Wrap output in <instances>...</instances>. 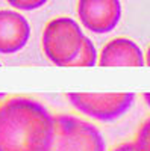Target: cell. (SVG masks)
Here are the masks:
<instances>
[{
	"label": "cell",
	"instance_id": "obj_12",
	"mask_svg": "<svg viewBox=\"0 0 150 151\" xmlns=\"http://www.w3.org/2000/svg\"><path fill=\"white\" fill-rule=\"evenodd\" d=\"M144 101H146L147 106L150 107V92H146V94H144Z\"/></svg>",
	"mask_w": 150,
	"mask_h": 151
},
{
	"label": "cell",
	"instance_id": "obj_10",
	"mask_svg": "<svg viewBox=\"0 0 150 151\" xmlns=\"http://www.w3.org/2000/svg\"><path fill=\"white\" fill-rule=\"evenodd\" d=\"M6 2L15 9L20 11H35L44 6L49 0H6Z\"/></svg>",
	"mask_w": 150,
	"mask_h": 151
},
{
	"label": "cell",
	"instance_id": "obj_13",
	"mask_svg": "<svg viewBox=\"0 0 150 151\" xmlns=\"http://www.w3.org/2000/svg\"><path fill=\"white\" fill-rule=\"evenodd\" d=\"M146 64L150 65V47L147 48V53H146Z\"/></svg>",
	"mask_w": 150,
	"mask_h": 151
},
{
	"label": "cell",
	"instance_id": "obj_3",
	"mask_svg": "<svg viewBox=\"0 0 150 151\" xmlns=\"http://www.w3.org/2000/svg\"><path fill=\"white\" fill-rule=\"evenodd\" d=\"M100 130L78 116L55 115V137L49 151H105Z\"/></svg>",
	"mask_w": 150,
	"mask_h": 151
},
{
	"label": "cell",
	"instance_id": "obj_14",
	"mask_svg": "<svg viewBox=\"0 0 150 151\" xmlns=\"http://www.w3.org/2000/svg\"><path fill=\"white\" fill-rule=\"evenodd\" d=\"M3 97H5V94H0V100H2Z\"/></svg>",
	"mask_w": 150,
	"mask_h": 151
},
{
	"label": "cell",
	"instance_id": "obj_1",
	"mask_svg": "<svg viewBox=\"0 0 150 151\" xmlns=\"http://www.w3.org/2000/svg\"><path fill=\"white\" fill-rule=\"evenodd\" d=\"M55 116L40 101L14 97L0 106V151H49Z\"/></svg>",
	"mask_w": 150,
	"mask_h": 151
},
{
	"label": "cell",
	"instance_id": "obj_2",
	"mask_svg": "<svg viewBox=\"0 0 150 151\" xmlns=\"http://www.w3.org/2000/svg\"><path fill=\"white\" fill-rule=\"evenodd\" d=\"M85 35L80 26L70 17H58L49 21L43 32V50L55 65L65 67L79 55Z\"/></svg>",
	"mask_w": 150,
	"mask_h": 151
},
{
	"label": "cell",
	"instance_id": "obj_9",
	"mask_svg": "<svg viewBox=\"0 0 150 151\" xmlns=\"http://www.w3.org/2000/svg\"><path fill=\"white\" fill-rule=\"evenodd\" d=\"M135 144L138 151H150V118L141 124L138 133H136Z\"/></svg>",
	"mask_w": 150,
	"mask_h": 151
},
{
	"label": "cell",
	"instance_id": "obj_6",
	"mask_svg": "<svg viewBox=\"0 0 150 151\" xmlns=\"http://www.w3.org/2000/svg\"><path fill=\"white\" fill-rule=\"evenodd\" d=\"M30 27L24 15L15 11H0V53H17L28 44Z\"/></svg>",
	"mask_w": 150,
	"mask_h": 151
},
{
	"label": "cell",
	"instance_id": "obj_11",
	"mask_svg": "<svg viewBox=\"0 0 150 151\" xmlns=\"http://www.w3.org/2000/svg\"><path fill=\"white\" fill-rule=\"evenodd\" d=\"M112 151H138L135 142H126V144H121L117 148H114Z\"/></svg>",
	"mask_w": 150,
	"mask_h": 151
},
{
	"label": "cell",
	"instance_id": "obj_5",
	"mask_svg": "<svg viewBox=\"0 0 150 151\" xmlns=\"http://www.w3.org/2000/svg\"><path fill=\"white\" fill-rule=\"evenodd\" d=\"M78 15L90 32L108 33L121 18V3L120 0H79Z\"/></svg>",
	"mask_w": 150,
	"mask_h": 151
},
{
	"label": "cell",
	"instance_id": "obj_8",
	"mask_svg": "<svg viewBox=\"0 0 150 151\" xmlns=\"http://www.w3.org/2000/svg\"><path fill=\"white\" fill-rule=\"evenodd\" d=\"M97 64V50L90 38L85 36L79 55L71 62L73 67H93Z\"/></svg>",
	"mask_w": 150,
	"mask_h": 151
},
{
	"label": "cell",
	"instance_id": "obj_4",
	"mask_svg": "<svg viewBox=\"0 0 150 151\" xmlns=\"http://www.w3.org/2000/svg\"><path fill=\"white\" fill-rule=\"evenodd\" d=\"M67 98L86 116L97 121H114L129 110L135 95L132 92H70Z\"/></svg>",
	"mask_w": 150,
	"mask_h": 151
},
{
	"label": "cell",
	"instance_id": "obj_7",
	"mask_svg": "<svg viewBox=\"0 0 150 151\" xmlns=\"http://www.w3.org/2000/svg\"><path fill=\"white\" fill-rule=\"evenodd\" d=\"M144 64L146 59L141 48L128 38H115L109 41L99 56V65L102 67H141Z\"/></svg>",
	"mask_w": 150,
	"mask_h": 151
}]
</instances>
